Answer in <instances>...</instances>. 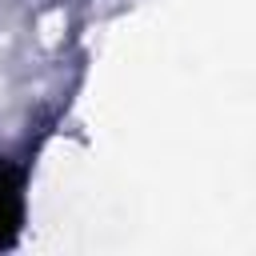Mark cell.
I'll use <instances>...</instances> for the list:
<instances>
[{
    "instance_id": "1",
    "label": "cell",
    "mask_w": 256,
    "mask_h": 256,
    "mask_svg": "<svg viewBox=\"0 0 256 256\" xmlns=\"http://www.w3.org/2000/svg\"><path fill=\"white\" fill-rule=\"evenodd\" d=\"M20 176L0 160V248H12L16 244V232H20Z\"/></svg>"
}]
</instances>
